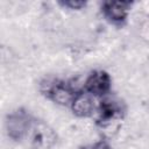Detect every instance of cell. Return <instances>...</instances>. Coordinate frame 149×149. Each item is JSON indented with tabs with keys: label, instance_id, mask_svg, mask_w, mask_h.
Returning <instances> with one entry per match:
<instances>
[{
	"label": "cell",
	"instance_id": "10",
	"mask_svg": "<svg viewBox=\"0 0 149 149\" xmlns=\"http://www.w3.org/2000/svg\"><path fill=\"white\" fill-rule=\"evenodd\" d=\"M140 36L141 38L146 42V43H149V20H146L141 23L140 26Z\"/></svg>",
	"mask_w": 149,
	"mask_h": 149
},
{
	"label": "cell",
	"instance_id": "8",
	"mask_svg": "<svg viewBox=\"0 0 149 149\" xmlns=\"http://www.w3.org/2000/svg\"><path fill=\"white\" fill-rule=\"evenodd\" d=\"M58 5L70 10H81L87 6V1L85 0H62V1H58Z\"/></svg>",
	"mask_w": 149,
	"mask_h": 149
},
{
	"label": "cell",
	"instance_id": "4",
	"mask_svg": "<svg viewBox=\"0 0 149 149\" xmlns=\"http://www.w3.org/2000/svg\"><path fill=\"white\" fill-rule=\"evenodd\" d=\"M133 6V1H102L100 12L109 24L116 28H122L127 24Z\"/></svg>",
	"mask_w": 149,
	"mask_h": 149
},
{
	"label": "cell",
	"instance_id": "1",
	"mask_svg": "<svg viewBox=\"0 0 149 149\" xmlns=\"http://www.w3.org/2000/svg\"><path fill=\"white\" fill-rule=\"evenodd\" d=\"M83 88H78L72 84V81L63 80L54 76H45L38 83L40 93L59 106H69L71 105L76 94Z\"/></svg>",
	"mask_w": 149,
	"mask_h": 149
},
{
	"label": "cell",
	"instance_id": "3",
	"mask_svg": "<svg viewBox=\"0 0 149 149\" xmlns=\"http://www.w3.org/2000/svg\"><path fill=\"white\" fill-rule=\"evenodd\" d=\"M98 116L95 119V125L99 128H107L113 122L121 121L127 114L126 102L116 97L106 95L100 99L97 106Z\"/></svg>",
	"mask_w": 149,
	"mask_h": 149
},
{
	"label": "cell",
	"instance_id": "9",
	"mask_svg": "<svg viewBox=\"0 0 149 149\" xmlns=\"http://www.w3.org/2000/svg\"><path fill=\"white\" fill-rule=\"evenodd\" d=\"M78 149H113V148H112V146L109 144L108 141L100 140V141H97V142H93V143L80 146Z\"/></svg>",
	"mask_w": 149,
	"mask_h": 149
},
{
	"label": "cell",
	"instance_id": "5",
	"mask_svg": "<svg viewBox=\"0 0 149 149\" xmlns=\"http://www.w3.org/2000/svg\"><path fill=\"white\" fill-rule=\"evenodd\" d=\"M83 88L84 91L90 93L92 97L101 99L111 93L112 77L105 70H101V69L93 70L86 77Z\"/></svg>",
	"mask_w": 149,
	"mask_h": 149
},
{
	"label": "cell",
	"instance_id": "6",
	"mask_svg": "<svg viewBox=\"0 0 149 149\" xmlns=\"http://www.w3.org/2000/svg\"><path fill=\"white\" fill-rule=\"evenodd\" d=\"M56 143V132L44 121L36 120L30 132V149H52Z\"/></svg>",
	"mask_w": 149,
	"mask_h": 149
},
{
	"label": "cell",
	"instance_id": "2",
	"mask_svg": "<svg viewBox=\"0 0 149 149\" xmlns=\"http://www.w3.org/2000/svg\"><path fill=\"white\" fill-rule=\"evenodd\" d=\"M36 119L23 107H19L5 116V132L8 139L14 142H21L31 132Z\"/></svg>",
	"mask_w": 149,
	"mask_h": 149
},
{
	"label": "cell",
	"instance_id": "7",
	"mask_svg": "<svg viewBox=\"0 0 149 149\" xmlns=\"http://www.w3.org/2000/svg\"><path fill=\"white\" fill-rule=\"evenodd\" d=\"M70 109L72 114L79 119H86L92 116L97 109L94 97H92L90 93L84 91V88L80 90L73 98L70 105Z\"/></svg>",
	"mask_w": 149,
	"mask_h": 149
}]
</instances>
